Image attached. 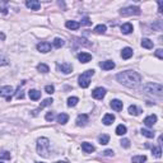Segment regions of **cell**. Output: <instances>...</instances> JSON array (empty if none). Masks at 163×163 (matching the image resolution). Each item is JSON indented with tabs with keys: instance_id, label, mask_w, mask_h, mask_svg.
<instances>
[{
	"instance_id": "6da1fadb",
	"label": "cell",
	"mask_w": 163,
	"mask_h": 163,
	"mask_svg": "<svg viewBox=\"0 0 163 163\" xmlns=\"http://www.w3.org/2000/svg\"><path fill=\"white\" fill-rule=\"evenodd\" d=\"M116 79L118 83L126 85L129 88H135L142 82V75L137 72H133V70H125V72H121L116 75Z\"/></svg>"
},
{
	"instance_id": "7a4b0ae2",
	"label": "cell",
	"mask_w": 163,
	"mask_h": 163,
	"mask_svg": "<svg viewBox=\"0 0 163 163\" xmlns=\"http://www.w3.org/2000/svg\"><path fill=\"white\" fill-rule=\"evenodd\" d=\"M37 152L42 157H48L50 154V140L47 138H40L37 140Z\"/></svg>"
},
{
	"instance_id": "3957f363",
	"label": "cell",
	"mask_w": 163,
	"mask_h": 163,
	"mask_svg": "<svg viewBox=\"0 0 163 163\" xmlns=\"http://www.w3.org/2000/svg\"><path fill=\"white\" fill-rule=\"evenodd\" d=\"M143 91L145 93L152 94V96H157V97H162L163 93V87L159 83H148L143 87Z\"/></svg>"
},
{
	"instance_id": "277c9868",
	"label": "cell",
	"mask_w": 163,
	"mask_h": 163,
	"mask_svg": "<svg viewBox=\"0 0 163 163\" xmlns=\"http://www.w3.org/2000/svg\"><path fill=\"white\" fill-rule=\"evenodd\" d=\"M94 75V70L93 69H89V70H85L84 73H82L79 75V85L82 88H88L89 84H91V78Z\"/></svg>"
},
{
	"instance_id": "5b68a950",
	"label": "cell",
	"mask_w": 163,
	"mask_h": 163,
	"mask_svg": "<svg viewBox=\"0 0 163 163\" xmlns=\"http://www.w3.org/2000/svg\"><path fill=\"white\" fill-rule=\"evenodd\" d=\"M142 13V10H140L139 7H126V8H122L120 10V14L124 15V17H130V15H139Z\"/></svg>"
},
{
	"instance_id": "8992f818",
	"label": "cell",
	"mask_w": 163,
	"mask_h": 163,
	"mask_svg": "<svg viewBox=\"0 0 163 163\" xmlns=\"http://www.w3.org/2000/svg\"><path fill=\"white\" fill-rule=\"evenodd\" d=\"M12 93H13V88L10 85L0 87V97H5V98H7V102L12 101Z\"/></svg>"
},
{
	"instance_id": "52a82bcc",
	"label": "cell",
	"mask_w": 163,
	"mask_h": 163,
	"mask_svg": "<svg viewBox=\"0 0 163 163\" xmlns=\"http://www.w3.org/2000/svg\"><path fill=\"white\" fill-rule=\"evenodd\" d=\"M105 96H106V89L102 88V87H98V88H96L92 92V97H93L94 100H102Z\"/></svg>"
},
{
	"instance_id": "ba28073f",
	"label": "cell",
	"mask_w": 163,
	"mask_h": 163,
	"mask_svg": "<svg viewBox=\"0 0 163 163\" xmlns=\"http://www.w3.org/2000/svg\"><path fill=\"white\" fill-rule=\"evenodd\" d=\"M57 69L63 72L64 74H70L73 72V65L70 63H63V64H59L57 65Z\"/></svg>"
},
{
	"instance_id": "9c48e42d",
	"label": "cell",
	"mask_w": 163,
	"mask_h": 163,
	"mask_svg": "<svg viewBox=\"0 0 163 163\" xmlns=\"http://www.w3.org/2000/svg\"><path fill=\"white\" fill-rule=\"evenodd\" d=\"M88 121H89V116L87 115V113H80V115H78V117H77L78 126H85V125L88 124Z\"/></svg>"
},
{
	"instance_id": "30bf717a",
	"label": "cell",
	"mask_w": 163,
	"mask_h": 163,
	"mask_svg": "<svg viewBox=\"0 0 163 163\" xmlns=\"http://www.w3.org/2000/svg\"><path fill=\"white\" fill-rule=\"evenodd\" d=\"M26 5L31 10H40V8H41V3L37 2V0H27Z\"/></svg>"
},
{
	"instance_id": "8fae6325",
	"label": "cell",
	"mask_w": 163,
	"mask_h": 163,
	"mask_svg": "<svg viewBox=\"0 0 163 163\" xmlns=\"http://www.w3.org/2000/svg\"><path fill=\"white\" fill-rule=\"evenodd\" d=\"M52 103H54V100H52V98H47V100H45V101H43V102L41 103V105L38 106V108H37V110L32 111V115H33V116H36L37 113H38V111H41L43 107H46V106H51Z\"/></svg>"
},
{
	"instance_id": "7c38bea8",
	"label": "cell",
	"mask_w": 163,
	"mask_h": 163,
	"mask_svg": "<svg viewBox=\"0 0 163 163\" xmlns=\"http://www.w3.org/2000/svg\"><path fill=\"white\" fill-rule=\"evenodd\" d=\"M78 60L83 64H87L92 60V55L88 52H80V54H78Z\"/></svg>"
},
{
	"instance_id": "4fadbf2b",
	"label": "cell",
	"mask_w": 163,
	"mask_h": 163,
	"mask_svg": "<svg viewBox=\"0 0 163 163\" xmlns=\"http://www.w3.org/2000/svg\"><path fill=\"white\" fill-rule=\"evenodd\" d=\"M110 106L112 107V110H115V111H122V107H124V103L122 101L120 100H112L111 103H110Z\"/></svg>"
},
{
	"instance_id": "5bb4252c",
	"label": "cell",
	"mask_w": 163,
	"mask_h": 163,
	"mask_svg": "<svg viewBox=\"0 0 163 163\" xmlns=\"http://www.w3.org/2000/svg\"><path fill=\"white\" fill-rule=\"evenodd\" d=\"M37 50L43 52V54H46L48 51H51V45L48 42H40L38 45H37Z\"/></svg>"
},
{
	"instance_id": "9a60e30c",
	"label": "cell",
	"mask_w": 163,
	"mask_h": 163,
	"mask_svg": "<svg viewBox=\"0 0 163 163\" xmlns=\"http://www.w3.org/2000/svg\"><path fill=\"white\" fill-rule=\"evenodd\" d=\"M157 122V116L155 115H150V116H146L144 118V124H145V126H148V128H153V125Z\"/></svg>"
},
{
	"instance_id": "2e32d148",
	"label": "cell",
	"mask_w": 163,
	"mask_h": 163,
	"mask_svg": "<svg viewBox=\"0 0 163 163\" xmlns=\"http://www.w3.org/2000/svg\"><path fill=\"white\" fill-rule=\"evenodd\" d=\"M82 149H83L84 153H93V152L96 150V148L93 145H92L91 143L88 142H84V143H82Z\"/></svg>"
},
{
	"instance_id": "e0dca14e",
	"label": "cell",
	"mask_w": 163,
	"mask_h": 163,
	"mask_svg": "<svg viewBox=\"0 0 163 163\" xmlns=\"http://www.w3.org/2000/svg\"><path fill=\"white\" fill-rule=\"evenodd\" d=\"M113 121H115V115H112V113H106V115L103 116V118H102V122L105 124L106 126L111 125Z\"/></svg>"
},
{
	"instance_id": "ac0fdd59",
	"label": "cell",
	"mask_w": 163,
	"mask_h": 163,
	"mask_svg": "<svg viewBox=\"0 0 163 163\" xmlns=\"http://www.w3.org/2000/svg\"><path fill=\"white\" fill-rule=\"evenodd\" d=\"M133 56V48L131 47H125L122 48L121 51V57L125 59V60H128V59H130Z\"/></svg>"
},
{
	"instance_id": "d6986e66",
	"label": "cell",
	"mask_w": 163,
	"mask_h": 163,
	"mask_svg": "<svg viewBox=\"0 0 163 163\" xmlns=\"http://www.w3.org/2000/svg\"><path fill=\"white\" fill-rule=\"evenodd\" d=\"M100 66H101L103 70H112L113 68H115V63L111 61V60H107V61L100 63Z\"/></svg>"
},
{
	"instance_id": "ffe728a7",
	"label": "cell",
	"mask_w": 163,
	"mask_h": 163,
	"mask_svg": "<svg viewBox=\"0 0 163 163\" xmlns=\"http://www.w3.org/2000/svg\"><path fill=\"white\" fill-rule=\"evenodd\" d=\"M28 96H29V98L32 101H37V100L41 98V92H38L37 89H31L28 92Z\"/></svg>"
},
{
	"instance_id": "44dd1931",
	"label": "cell",
	"mask_w": 163,
	"mask_h": 163,
	"mask_svg": "<svg viewBox=\"0 0 163 163\" xmlns=\"http://www.w3.org/2000/svg\"><path fill=\"white\" fill-rule=\"evenodd\" d=\"M133 24L131 23H125V24H122L121 26V32L124 35H129V33H131L133 32Z\"/></svg>"
},
{
	"instance_id": "7402d4cb",
	"label": "cell",
	"mask_w": 163,
	"mask_h": 163,
	"mask_svg": "<svg viewBox=\"0 0 163 163\" xmlns=\"http://www.w3.org/2000/svg\"><path fill=\"white\" fill-rule=\"evenodd\" d=\"M65 26H66V28L75 31V29H78L80 27V23H78V22H75V20H68L66 23H65Z\"/></svg>"
},
{
	"instance_id": "603a6c76",
	"label": "cell",
	"mask_w": 163,
	"mask_h": 163,
	"mask_svg": "<svg viewBox=\"0 0 163 163\" xmlns=\"http://www.w3.org/2000/svg\"><path fill=\"white\" fill-rule=\"evenodd\" d=\"M153 41H150L149 38H143L142 40V46L144 48H148V50H150V48H153Z\"/></svg>"
},
{
	"instance_id": "cb8c5ba5",
	"label": "cell",
	"mask_w": 163,
	"mask_h": 163,
	"mask_svg": "<svg viewBox=\"0 0 163 163\" xmlns=\"http://www.w3.org/2000/svg\"><path fill=\"white\" fill-rule=\"evenodd\" d=\"M68 120H69V116L66 115V113H60V115L57 116V122L61 124V125H65L68 122Z\"/></svg>"
},
{
	"instance_id": "d4e9b609",
	"label": "cell",
	"mask_w": 163,
	"mask_h": 163,
	"mask_svg": "<svg viewBox=\"0 0 163 163\" xmlns=\"http://www.w3.org/2000/svg\"><path fill=\"white\" fill-rule=\"evenodd\" d=\"M98 142H100L101 145H106L108 142H110V137H108L107 134H102L98 137Z\"/></svg>"
},
{
	"instance_id": "484cf974",
	"label": "cell",
	"mask_w": 163,
	"mask_h": 163,
	"mask_svg": "<svg viewBox=\"0 0 163 163\" xmlns=\"http://www.w3.org/2000/svg\"><path fill=\"white\" fill-rule=\"evenodd\" d=\"M107 31V27L105 26V24H98L94 28V33H97V35H103L105 32Z\"/></svg>"
},
{
	"instance_id": "4316f807",
	"label": "cell",
	"mask_w": 163,
	"mask_h": 163,
	"mask_svg": "<svg viewBox=\"0 0 163 163\" xmlns=\"http://www.w3.org/2000/svg\"><path fill=\"white\" fill-rule=\"evenodd\" d=\"M126 131H128V129H126V126L125 125H118V126L116 128V134L117 135H120V137H122V135H125L126 134Z\"/></svg>"
},
{
	"instance_id": "83f0119b",
	"label": "cell",
	"mask_w": 163,
	"mask_h": 163,
	"mask_svg": "<svg viewBox=\"0 0 163 163\" xmlns=\"http://www.w3.org/2000/svg\"><path fill=\"white\" fill-rule=\"evenodd\" d=\"M37 70H38L40 73L46 74V73L50 72V68H48L46 64H38V65H37Z\"/></svg>"
},
{
	"instance_id": "f1b7e54d",
	"label": "cell",
	"mask_w": 163,
	"mask_h": 163,
	"mask_svg": "<svg viewBox=\"0 0 163 163\" xmlns=\"http://www.w3.org/2000/svg\"><path fill=\"white\" fill-rule=\"evenodd\" d=\"M146 161V157L145 155H135L131 158V162L133 163H144Z\"/></svg>"
},
{
	"instance_id": "f546056e",
	"label": "cell",
	"mask_w": 163,
	"mask_h": 163,
	"mask_svg": "<svg viewBox=\"0 0 163 163\" xmlns=\"http://www.w3.org/2000/svg\"><path fill=\"white\" fill-rule=\"evenodd\" d=\"M129 113L130 115H134V116H138L140 113V110L135 105H131V106H129Z\"/></svg>"
},
{
	"instance_id": "4dcf8cb0",
	"label": "cell",
	"mask_w": 163,
	"mask_h": 163,
	"mask_svg": "<svg viewBox=\"0 0 163 163\" xmlns=\"http://www.w3.org/2000/svg\"><path fill=\"white\" fill-rule=\"evenodd\" d=\"M78 102H79L78 97H70V98H68V106L69 107H74V106L78 105Z\"/></svg>"
},
{
	"instance_id": "1f68e13d",
	"label": "cell",
	"mask_w": 163,
	"mask_h": 163,
	"mask_svg": "<svg viewBox=\"0 0 163 163\" xmlns=\"http://www.w3.org/2000/svg\"><path fill=\"white\" fill-rule=\"evenodd\" d=\"M152 153H153L157 158H161V155H162V149H161V145L158 146H153L152 148Z\"/></svg>"
},
{
	"instance_id": "d6a6232c",
	"label": "cell",
	"mask_w": 163,
	"mask_h": 163,
	"mask_svg": "<svg viewBox=\"0 0 163 163\" xmlns=\"http://www.w3.org/2000/svg\"><path fill=\"white\" fill-rule=\"evenodd\" d=\"M52 43H54V46H55L56 48H60V47H63V46H64V43H65V42H64V40H63V38H59V37H56V38L54 40V42H52Z\"/></svg>"
},
{
	"instance_id": "836d02e7",
	"label": "cell",
	"mask_w": 163,
	"mask_h": 163,
	"mask_svg": "<svg viewBox=\"0 0 163 163\" xmlns=\"http://www.w3.org/2000/svg\"><path fill=\"white\" fill-rule=\"evenodd\" d=\"M142 134L144 135V137L149 138V139L154 138V133H153V131H150V130H148V129H142Z\"/></svg>"
},
{
	"instance_id": "e575fe53",
	"label": "cell",
	"mask_w": 163,
	"mask_h": 163,
	"mask_svg": "<svg viewBox=\"0 0 163 163\" xmlns=\"http://www.w3.org/2000/svg\"><path fill=\"white\" fill-rule=\"evenodd\" d=\"M0 159H10V153L7 150L0 152Z\"/></svg>"
},
{
	"instance_id": "d590c367",
	"label": "cell",
	"mask_w": 163,
	"mask_h": 163,
	"mask_svg": "<svg viewBox=\"0 0 163 163\" xmlns=\"http://www.w3.org/2000/svg\"><path fill=\"white\" fill-rule=\"evenodd\" d=\"M45 118H46V121H52L54 118H55V113H54L52 111L47 112V113H46V116H45Z\"/></svg>"
},
{
	"instance_id": "8d00e7d4",
	"label": "cell",
	"mask_w": 163,
	"mask_h": 163,
	"mask_svg": "<svg viewBox=\"0 0 163 163\" xmlns=\"http://www.w3.org/2000/svg\"><path fill=\"white\" fill-rule=\"evenodd\" d=\"M45 91H46V93L52 94L54 92H55V88H54V85H46L45 87Z\"/></svg>"
},
{
	"instance_id": "74e56055",
	"label": "cell",
	"mask_w": 163,
	"mask_h": 163,
	"mask_svg": "<svg viewBox=\"0 0 163 163\" xmlns=\"http://www.w3.org/2000/svg\"><path fill=\"white\" fill-rule=\"evenodd\" d=\"M82 24H83V26H91L92 24V20L88 17H84L83 19H82Z\"/></svg>"
},
{
	"instance_id": "f35d334b",
	"label": "cell",
	"mask_w": 163,
	"mask_h": 163,
	"mask_svg": "<svg viewBox=\"0 0 163 163\" xmlns=\"http://www.w3.org/2000/svg\"><path fill=\"white\" fill-rule=\"evenodd\" d=\"M120 143H121V145L124 146V148H130V140L129 139H122Z\"/></svg>"
},
{
	"instance_id": "ab89813d",
	"label": "cell",
	"mask_w": 163,
	"mask_h": 163,
	"mask_svg": "<svg viewBox=\"0 0 163 163\" xmlns=\"http://www.w3.org/2000/svg\"><path fill=\"white\" fill-rule=\"evenodd\" d=\"M8 64H9V61H8L7 57L0 56V66H3V65H8Z\"/></svg>"
},
{
	"instance_id": "60d3db41",
	"label": "cell",
	"mask_w": 163,
	"mask_h": 163,
	"mask_svg": "<svg viewBox=\"0 0 163 163\" xmlns=\"http://www.w3.org/2000/svg\"><path fill=\"white\" fill-rule=\"evenodd\" d=\"M155 56L158 57L159 60H162V59H163V50H162V48H158V50L155 51Z\"/></svg>"
},
{
	"instance_id": "b9f144b4",
	"label": "cell",
	"mask_w": 163,
	"mask_h": 163,
	"mask_svg": "<svg viewBox=\"0 0 163 163\" xmlns=\"http://www.w3.org/2000/svg\"><path fill=\"white\" fill-rule=\"evenodd\" d=\"M0 12H2L3 14H7L8 13V8L4 7V5H0Z\"/></svg>"
},
{
	"instance_id": "7bdbcfd3",
	"label": "cell",
	"mask_w": 163,
	"mask_h": 163,
	"mask_svg": "<svg viewBox=\"0 0 163 163\" xmlns=\"http://www.w3.org/2000/svg\"><path fill=\"white\" fill-rule=\"evenodd\" d=\"M103 154H105V155H107V157L113 155V150H111V149H107V150H105V152H103Z\"/></svg>"
},
{
	"instance_id": "ee69618b",
	"label": "cell",
	"mask_w": 163,
	"mask_h": 163,
	"mask_svg": "<svg viewBox=\"0 0 163 163\" xmlns=\"http://www.w3.org/2000/svg\"><path fill=\"white\" fill-rule=\"evenodd\" d=\"M158 7H159L158 12H159V13H162V12H163V3H162V2H158Z\"/></svg>"
},
{
	"instance_id": "f6af8a7d",
	"label": "cell",
	"mask_w": 163,
	"mask_h": 163,
	"mask_svg": "<svg viewBox=\"0 0 163 163\" xmlns=\"http://www.w3.org/2000/svg\"><path fill=\"white\" fill-rule=\"evenodd\" d=\"M0 40H2V41H4V40H5V35L3 33V32H0Z\"/></svg>"
},
{
	"instance_id": "bcb514c9",
	"label": "cell",
	"mask_w": 163,
	"mask_h": 163,
	"mask_svg": "<svg viewBox=\"0 0 163 163\" xmlns=\"http://www.w3.org/2000/svg\"><path fill=\"white\" fill-rule=\"evenodd\" d=\"M55 163H69V162H66V161H57V162H55Z\"/></svg>"
},
{
	"instance_id": "7dc6e473",
	"label": "cell",
	"mask_w": 163,
	"mask_h": 163,
	"mask_svg": "<svg viewBox=\"0 0 163 163\" xmlns=\"http://www.w3.org/2000/svg\"><path fill=\"white\" fill-rule=\"evenodd\" d=\"M36 163H43V162H36Z\"/></svg>"
},
{
	"instance_id": "c3c4849f",
	"label": "cell",
	"mask_w": 163,
	"mask_h": 163,
	"mask_svg": "<svg viewBox=\"0 0 163 163\" xmlns=\"http://www.w3.org/2000/svg\"><path fill=\"white\" fill-rule=\"evenodd\" d=\"M0 163H3V162H0Z\"/></svg>"
}]
</instances>
